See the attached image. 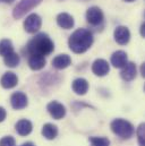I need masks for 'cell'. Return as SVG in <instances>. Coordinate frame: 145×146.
Returning a JSON list of instances; mask_svg holds the SVG:
<instances>
[{
	"label": "cell",
	"mask_w": 145,
	"mask_h": 146,
	"mask_svg": "<svg viewBox=\"0 0 145 146\" xmlns=\"http://www.w3.org/2000/svg\"><path fill=\"white\" fill-rule=\"evenodd\" d=\"M94 37L92 32L86 29L76 30L68 40L69 49L75 53H84L86 52L93 44Z\"/></svg>",
	"instance_id": "1"
},
{
	"label": "cell",
	"mask_w": 145,
	"mask_h": 146,
	"mask_svg": "<svg viewBox=\"0 0 145 146\" xmlns=\"http://www.w3.org/2000/svg\"><path fill=\"white\" fill-rule=\"evenodd\" d=\"M27 52L31 54H39V56H48L55 50V44L52 40L45 33H39L30 42L27 43Z\"/></svg>",
	"instance_id": "2"
},
{
	"label": "cell",
	"mask_w": 145,
	"mask_h": 146,
	"mask_svg": "<svg viewBox=\"0 0 145 146\" xmlns=\"http://www.w3.org/2000/svg\"><path fill=\"white\" fill-rule=\"evenodd\" d=\"M112 131L122 139H128L134 135V127L133 125L124 119H114L111 122Z\"/></svg>",
	"instance_id": "3"
},
{
	"label": "cell",
	"mask_w": 145,
	"mask_h": 146,
	"mask_svg": "<svg viewBox=\"0 0 145 146\" xmlns=\"http://www.w3.org/2000/svg\"><path fill=\"white\" fill-rule=\"evenodd\" d=\"M42 2V0H21L13 10V16L15 19H19L23 16H25L29 11H31L33 8L39 6Z\"/></svg>",
	"instance_id": "4"
},
{
	"label": "cell",
	"mask_w": 145,
	"mask_h": 146,
	"mask_svg": "<svg viewBox=\"0 0 145 146\" xmlns=\"http://www.w3.org/2000/svg\"><path fill=\"white\" fill-rule=\"evenodd\" d=\"M104 19V15H103V11L96 7V6H93V7H90L86 11V21L88 24L93 25V26H96V25H100Z\"/></svg>",
	"instance_id": "5"
},
{
	"label": "cell",
	"mask_w": 145,
	"mask_h": 146,
	"mask_svg": "<svg viewBox=\"0 0 145 146\" xmlns=\"http://www.w3.org/2000/svg\"><path fill=\"white\" fill-rule=\"evenodd\" d=\"M42 19L37 14H30L24 21V30L27 33H35L41 29Z\"/></svg>",
	"instance_id": "6"
},
{
	"label": "cell",
	"mask_w": 145,
	"mask_h": 146,
	"mask_svg": "<svg viewBox=\"0 0 145 146\" xmlns=\"http://www.w3.org/2000/svg\"><path fill=\"white\" fill-rule=\"evenodd\" d=\"M47 109L49 111V113L51 114V117L53 119H63L66 115V108L65 106H63L61 103L57 102V101H52L47 106Z\"/></svg>",
	"instance_id": "7"
},
{
	"label": "cell",
	"mask_w": 145,
	"mask_h": 146,
	"mask_svg": "<svg viewBox=\"0 0 145 146\" xmlns=\"http://www.w3.org/2000/svg\"><path fill=\"white\" fill-rule=\"evenodd\" d=\"M10 103L14 109L22 110L27 107L29 100H27L26 94H24L23 92H15L10 98Z\"/></svg>",
	"instance_id": "8"
},
{
	"label": "cell",
	"mask_w": 145,
	"mask_h": 146,
	"mask_svg": "<svg viewBox=\"0 0 145 146\" xmlns=\"http://www.w3.org/2000/svg\"><path fill=\"white\" fill-rule=\"evenodd\" d=\"M113 36H114V40H116V42L118 44L125 45L130 40V32H129V30L126 26H118L114 30Z\"/></svg>",
	"instance_id": "9"
},
{
	"label": "cell",
	"mask_w": 145,
	"mask_h": 146,
	"mask_svg": "<svg viewBox=\"0 0 145 146\" xmlns=\"http://www.w3.org/2000/svg\"><path fill=\"white\" fill-rule=\"evenodd\" d=\"M110 70V66H109L108 61H106L104 59H96L93 65H92V72L96 76H106Z\"/></svg>",
	"instance_id": "10"
},
{
	"label": "cell",
	"mask_w": 145,
	"mask_h": 146,
	"mask_svg": "<svg viewBox=\"0 0 145 146\" xmlns=\"http://www.w3.org/2000/svg\"><path fill=\"white\" fill-rule=\"evenodd\" d=\"M110 61H111V65L114 68H122L128 62V60H127V53L125 51H122V50H118V51H116V52L112 53Z\"/></svg>",
	"instance_id": "11"
},
{
	"label": "cell",
	"mask_w": 145,
	"mask_h": 146,
	"mask_svg": "<svg viewBox=\"0 0 145 146\" xmlns=\"http://www.w3.org/2000/svg\"><path fill=\"white\" fill-rule=\"evenodd\" d=\"M136 74H137V68H136V65L132 61L127 62L125 65V67L121 68V73H120V76L126 82H130L133 80L135 77H136Z\"/></svg>",
	"instance_id": "12"
},
{
	"label": "cell",
	"mask_w": 145,
	"mask_h": 146,
	"mask_svg": "<svg viewBox=\"0 0 145 146\" xmlns=\"http://www.w3.org/2000/svg\"><path fill=\"white\" fill-rule=\"evenodd\" d=\"M1 86L3 88H13L18 84V77L16 76V74L13 72H7L3 74V76L1 77Z\"/></svg>",
	"instance_id": "13"
},
{
	"label": "cell",
	"mask_w": 145,
	"mask_h": 146,
	"mask_svg": "<svg viewBox=\"0 0 145 146\" xmlns=\"http://www.w3.org/2000/svg\"><path fill=\"white\" fill-rule=\"evenodd\" d=\"M57 24L64 30H71L72 29L75 22H74L72 15H69L67 13H60L57 16Z\"/></svg>",
	"instance_id": "14"
},
{
	"label": "cell",
	"mask_w": 145,
	"mask_h": 146,
	"mask_svg": "<svg viewBox=\"0 0 145 146\" xmlns=\"http://www.w3.org/2000/svg\"><path fill=\"white\" fill-rule=\"evenodd\" d=\"M72 91L78 95H84L88 91V82L85 78H76L72 84Z\"/></svg>",
	"instance_id": "15"
},
{
	"label": "cell",
	"mask_w": 145,
	"mask_h": 146,
	"mask_svg": "<svg viewBox=\"0 0 145 146\" xmlns=\"http://www.w3.org/2000/svg\"><path fill=\"white\" fill-rule=\"evenodd\" d=\"M16 131L18 133V135L21 136H26V135H30L32 133V129H33V126H32V122L30 120H26V119H22L19 120L16 126Z\"/></svg>",
	"instance_id": "16"
},
{
	"label": "cell",
	"mask_w": 145,
	"mask_h": 146,
	"mask_svg": "<svg viewBox=\"0 0 145 146\" xmlns=\"http://www.w3.org/2000/svg\"><path fill=\"white\" fill-rule=\"evenodd\" d=\"M47 61L45 58L43 56H39V54H31L30 59H29V66L32 70H41L42 68H44Z\"/></svg>",
	"instance_id": "17"
},
{
	"label": "cell",
	"mask_w": 145,
	"mask_h": 146,
	"mask_svg": "<svg viewBox=\"0 0 145 146\" xmlns=\"http://www.w3.org/2000/svg\"><path fill=\"white\" fill-rule=\"evenodd\" d=\"M72 64V59L68 54H59L52 60V66L56 69H65Z\"/></svg>",
	"instance_id": "18"
},
{
	"label": "cell",
	"mask_w": 145,
	"mask_h": 146,
	"mask_svg": "<svg viewBox=\"0 0 145 146\" xmlns=\"http://www.w3.org/2000/svg\"><path fill=\"white\" fill-rule=\"evenodd\" d=\"M42 135L47 138V139H53L57 137L58 135V128L57 126L52 125V123H45L42 128Z\"/></svg>",
	"instance_id": "19"
},
{
	"label": "cell",
	"mask_w": 145,
	"mask_h": 146,
	"mask_svg": "<svg viewBox=\"0 0 145 146\" xmlns=\"http://www.w3.org/2000/svg\"><path fill=\"white\" fill-rule=\"evenodd\" d=\"M19 61H21V58L16 53V52H11L9 54H7L6 57H3V62L7 67H10V68H15L19 65Z\"/></svg>",
	"instance_id": "20"
},
{
	"label": "cell",
	"mask_w": 145,
	"mask_h": 146,
	"mask_svg": "<svg viewBox=\"0 0 145 146\" xmlns=\"http://www.w3.org/2000/svg\"><path fill=\"white\" fill-rule=\"evenodd\" d=\"M14 52V45L13 42L8 38H3L0 41V56L6 57L7 54Z\"/></svg>",
	"instance_id": "21"
},
{
	"label": "cell",
	"mask_w": 145,
	"mask_h": 146,
	"mask_svg": "<svg viewBox=\"0 0 145 146\" xmlns=\"http://www.w3.org/2000/svg\"><path fill=\"white\" fill-rule=\"evenodd\" d=\"M90 143L92 146H109L110 141L106 137H90Z\"/></svg>",
	"instance_id": "22"
},
{
	"label": "cell",
	"mask_w": 145,
	"mask_h": 146,
	"mask_svg": "<svg viewBox=\"0 0 145 146\" xmlns=\"http://www.w3.org/2000/svg\"><path fill=\"white\" fill-rule=\"evenodd\" d=\"M0 146H16V142L11 136H6L0 139Z\"/></svg>",
	"instance_id": "23"
},
{
	"label": "cell",
	"mask_w": 145,
	"mask_h": 146,
	"mask_svg": "<svg viewBox=\"0 0 145 146\" xmlns=\"http://www.w3.org/2000/svg\"><path fill=\"white\" fill-rule=\"evenodd\" d=\"M144 123L140 125L138 129H137V136H138V143H140V146H145V142H144Z\"/></svg>",
	"instance_id": "24"
},
{
	"label": "cell",
	"mask_w": 145,
	"mask_h": 146,
	"mask_svg": "<svg viewBox=\"0 0 145 146\" xmlns=\"http://www.w3.org/2000/svg\"><path fill=\"white\" fill-rule=\"evenodd\" d=\"M6 115H7L6 110L3 109L2 107H0V122H2V121L6 119Z\"/></svg>",
	"instance_id": "25"
},
{
	"label": "cell",
	"mask_w": 145,
	"mask_h": 146,
	"mask_svg": "<svg viewBox=\"0 0 145 146\" xmlns=\"http://www.w3.org/2000/svg\"><path fill=\"white\" fill-rule=\"evenodd\" d=\"M144 29H145V24H144V23H143V24H142V26H141V34H142V36H143V37L145 36Z\"/></svg>",
	"instance_id": "26"
},
{
	"label": "cell",
	"mask_w": 145,
	"mask_h": 146,
	"mask_svg": "<svg viewBox=\"0 0 145 146\" xmlns=\"http://www.w3.org/2000/svg\"><path fill=\"white\" fill-rule=\"evenodd\" d=\"M21 146H35L32 142H26V143H24V144H22Z\"/></svg>",
	"instance_id": "27"
},
{
	"label": "cell",
	"mask_w": 145,
	"mask_h": 146,
	"mask_svg": "<svg viewBox=\"0 0 145 146\" xmlns=\"http://www.w3.org/2000/svg\"><path fill=\"white\" fill-rule=\"evenodd\" d=\"M141 70H142V76L144 77V73H145V68H144V64L142 65V67H141Z\"/></svg>",
	"instance_id": "28"
},
{
	"label": "cell",
	"mask_w": 145,
	"mask_h": 146,
	"mask_svg": "<svg viewBox=\"0 0 145 146\" xmlns=\"http://www.w3.org/2000/svg\"><path fill=\"white\" fill-rule=\"evenodd\" d=\"M1 1H3V2H6V3H11V2H14L15 0H1Z\"/></svg>",
	"instance_id": "29"
},
{
	"label": "cell",
	"mask_w": 145,
	"mask_h": 146,
	"mask_svg": "<svg viewBox=\"0 0 145 146\" xmlns=\"http://www.w3.org/2000/svg\"><path fill=\"white\" fill-rule=\"evenodd\" d=\"M124 1H126V2H134V1H136V0H124Z\"/></svg>",
	"instance_id": "30"
}]
</instances>
